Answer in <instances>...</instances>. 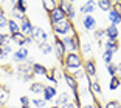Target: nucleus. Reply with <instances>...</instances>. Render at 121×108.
I'll use <instances>...</instances> for the list:
<instances>
[{"label":"nucleus","instance_id":"f257e3e1","mask_svg":"<svg viewBox=\"0 0 121 108\" xmlns=\"http://www.w3.org/2000/svg\"><path fill=\"white\" fill-rule=\"evenodd\" d=\"M64 68L68 71H78L82 68V59L79 56V52H67V56L64 57Z\"/></svg>","mask_w":121,"mask_h":108},{"label":"nucleus","instance_id":"f03ea898","mask_svg":"<svg viewBox=\"0 0 121 108\" xmlns=\"http://www.w3.org/2000/svg\"><path fill=\"white\" fill-rule=\"evenodd\" d=\"M53 32L57 36H62V37H65V36H68L71 32V36H76L75 32V26H73V23H71V20H68V19H64V20H60L59 23L53 25Z\"/></svg>","mask_w":121,"mask_h":108},{"label":"nucleus","instance_id":"7ed1b4c3","mask_svg":"<svg viewBox=\"0 0 121 108\" xmlns=\"http://www.w3.org/2000/svg\"><path fill=\"white\" fill-rule=\"evenodd\" d=\"M16 73H17V77L20 80H23V82L33 80V77H34V73H33V63H28V62L20 63V65L17 66Z\"/></svg>","mask_w":121,"mask_h":108},{"label":"nucleus","instance_id":"20e7f679","mask_svg":"<svg viewBox=\"0 0 121 108\" xmlns=\"http://www.w3.org/2000/svg\"><path fill=\"white\" fill-rule=\"evenodd\" d=\"M62 43H64L67 52H78V49L81 48L78 42V36H65V37H62Z\"/></svg>","mask_w":121,"mask_h":108},{"label":"nucleus","instance_id":"39448f33","mask_svg":"<svg viewBox=\"0 0 121 108\" xmlns=\"http://www.w3.org/2000/svg\"><path fill=\"white\" fill-rule=\"evenodd\" d=\"M31 39H33V42H36L37 45L45 43V42H48V32H47L43 28H40V26H34Z\"/></svg>","mask_w":121,"mask_h":108},{"label":"nucleus","instance_id":"423d86ee","mask_svg":"<svg viewBox=\"0 0 121 108\" xmlns=\"http://www.w3.org/2000/svg\"><path fill=\"white\" fill-rule=\"evenodd\" d=\"M53 52L56 54V57L59 60H64V57L67 56V49H65L64 43H62V39L54 37V43H53Z\"/></svg>","mask_w":121,"mask_h":108},{"label":"nucleus","instance_id":"0eeeda50","mask_svg":"<svg viewBox=\"0 0 121 108\" xmlns=\"http://www.w3.org/2000/svg\"><path fill=\"white\" fill-rule=\"evenodd\" d=\"M59 6L64 9L68 20H73L76 17V9H75V6H73L71 2H68V0H59Z\"/></svg>","mask_w":121,"mask_h":108},{"label":"nucleus","instance_id":"6e6552de","mask_svg":"<svg viewBox=\"0 0 121 108\" xmlns=\"http://www.w3.org/2000/svg\"><path fill=\"white\" fill-rule=\"evenodd\" d=\"M13 60H14L16 63H25L26 60H28V48H25V46H20V48H17L14 52H13Z\"/></svg>","mask_w":121,"mask_h":108},{"label":"nucleus","instance_id":"1a4fd4ad","mask_svg":"<svg viewBox=\"0 0 121 108\" xmlns=\"http://www.w3.org/2000/svg\"><path fill=\"white\" fill-rule=\"evenodd\" d=\"M96 62L95 59H87L86 62H84V71H86L87 77L89 79H93V77H96Z\"/></svg>","mask_w":121,"mask_h":108},{"label":"nucleus","instance_id":"9d476101","mask_svg":"<svg viewBox=\"0 0 121 108\" xmlns=\"http://www.w3.org/2000/svg\"><path fill=\"white\" fill-rule=\"evenodd\" d=\"M64 19H67V16H65V12H64V9L60 6H57L56 9H53L50 12V22H51V26L53 25H56V23H59L60 20H64Z\"/></svg>","mask_w":121,"mask_h":108},{"label":"nucleus","instance_id":"9b49d317","mask_svg":"<svg viewBox=\"0 0 121 108\" xmlns=\"http://www.w3.org/2000/svg\"><path fill=\"white\" fill-rule=\"evenodd\" d=\"M33 29H34V25L31 23V20H30L28 17H25L20 22V32L25 36V37H31Z\"/></svg>","mask_w":121,"mask_h":108},{"label":"nucleus","instance_id":"f8f14e48","mask_svg":"<svg viewBox=\"0 0 121 108\" xmlns=\"http://www.w3.org/2000/svg\"><path fill=\"white\" fill-rule=\"evenodd\" d=\"M11 43H13V39L0 45V60H6L8 57H9V54L14 52V51H13V45H11Z\"/></svg>","mask_w":121,"mask_h":108},{"label":"nucleus","instance_id":"ddd939ff","mask_svg":"<svg viewBox=\"0 0 121 108\" xmlns=\"http://www.w3.org/2000/svg\"><path fill=\"white\" fill-rule=\"evenodd\" d=\"M109 22H110V25H113V26L121 25V11L118 9V8H112V9L109 11Z\"/></svg>","mask_w":121,"mask_h":108},{"label":"nucleus","instance_id":"4468645a","mask_svg":"<svg viewBox=\"0 0 121 108\" xmlns=\"http://www.w3.org/2000/svg\"><path fill=\"white\" fill-rule=\"evenodd\" d=\"M71 102V94L70 93H59V96H56V99H54V105L56 107H64V105H67V104H70Z\"/></svg>","mask_w":121,"mask_h":108},{"label":"nucleus","instance_id":"2eb2a0df","mask_svg":"<svg viewBox=\"0 0 121 108\" xmlns=\"http://www.w3.org/2000/svg\"><path fill=\"white\" fill-rule=\"evenodd\" d=\"M57 96V90L56 87H53V85H47L45 90H43V100L45 102H50V100H54Z\"/></svg>","mask_w":121,"mask_h":108},{"label":"nucleus","instance_id":"dca6fc26","mask_svg":"<svg viewBox=\"0 0 121 108\" xmlns=\"http://www.w3.org/2000/svg\"><path fill=\"white\" fill-rule=\"evenodd\" d=\"M95 6H96L95 0H89V2H86V3L79 8V12H81L82 16H84V14H86V16H92L93 12H95Z\"/></svg>","mask_w":121,"mask_h":108},{"label":"nucleus","instance_id":"f3484780","mask_svg":"<svg viewBox=\"0 0 121 108\" xmlns=\"http://www.w3.org/2000/svg\"><path fill=\"white\" fill-rule=\"evenodd\" d=\"M82 26L87 31H95L96 29V19L93 16H84L82 17Z\"/></svg>","mask_w":121,"mask_h":108},{"label":"nucleus","instance_id":"a211bd4d","mask_svg":"<svg viewBox=\"0 0 121 108\" xmlns=\"http://www.w3.org/2000/svg\"><path fill=\"white\" fill-rule=\"evenodd\" d=\"M118 36H120L118 26L109 25V26L106 28V39H107V40H118Z\"/></svg>","mask_w":121,"mask_h":108},{"label":"nucleus","instance_id":"6ab92c4d","mask_svg":"<svg viewBox=\"0 0 121 108\" xmlns=\"http://www.w3.org/2000/svg\"><path fill=\"white\" fill-rule=\"evenodd\" d=\"M25 17H26L25 12H22V11L14 5V2H13V8H11V19H13V20H16V22H22Z\"/></svg>","mask_w":121,"mask_h":108},{"label":"nucleus","instance_id":"aec40b11","mask_svg":"<svg viewBox=\"0 0 121 108\" xmlns=\"http://www.w3.org/2000/svg\"><path fill=\"white\" fill-rule=\"evenodd\" d=\"M64 80L67 82V87L71 91H78V82H76V79L70 73H64Z\"/></svg>","mask_w":121,"mask_h":108},{"label":"nucleus","instance_id":"412c9836","mask_svg":"<svg viewBox=\"0 0 121 108\" xmlns=\"http://www.w3.org/2000/svg\"><path fill=\"white\" fill-rule=\"evenodd\" d=\"M33 73H34V76H45L48 74V70H47V66L42 65V63H33Z\"/></svg>","mask_w":121,"mask_h":108},{"label":"nucleus","instance_id":"4be33fe9","mask_svg":"<svg viewBox=\"0 0 121 108\" xmlns=\"http://www.w3.org/2000/svg\"><path fill=\"white\" fill-rule=\"evenodd\" d=\"M6 29L9 31V36H14V34H17V32H20V22H16V20H13V19H9Z\"/></svg>","mask_w":121,"mask_h":108},{"label":"nucleus","instance_id":"5701e85b","mask_svg":"<svg viewBox=\"0 0 121 108\" xmlns=\"http://www.w3.org/2000/svg\"><path fill=\"white\" fill-rule=\"evenodd\" d=\"M47 85L42 84V82H31V85L28 87V90L34 94H43V90H45Z\"/></svg>","mask_w":121,"mask_h":108},{"label":"nucleus","instance_id":"b1692460","mask_svg":"<svg viewBox=\"0 0 121 108\" xmlns=\"http://www.w3.org/2000/svg\"><path fill=\"white\" fill-rule=\"evenodd\" d=\"M104 48H106V51H110V52H117L118 49H120V45H118V40H107L104 42Z\"/></svg>","mask_w":121,"mask_h":108},{"label":"nucleus","instance_id":"393cba45","mask_svg":"<svg viewBox=\"0 0 121 108\" xmlns=\"http://www.w3.org/2000/svg\"><path fill=\"white\" fill-rule=\"evenodd\" d=\"M96 6L99 8L101 11H107L109 12L113 8V2H110V0H98L96 2Z\"/></svg>","mask_w":121,"mask_h":108},{"label":"nucleus","instance_id":"a878e982","mask_svg":"<svg viewBox=\"0 0 121 108\" xmlns=\"http://www.w3.org/2000/svg\"><path fill=\"white\" fill-rule=\"evenodd\" d=\"M42 6L45 8V11H48V14H50L53 9H56V8L59 6V2H57V0H43Z\"/></svg>","mask_w":121,"mask_h":108},{"label":"nucleus","instance_id":"bb28decb","mask_svg":"<svg viewBox=\"0 0 121 108\" xmlns=\"http://www.w3.org/2000/svg\"><path fill=\"white\" fill-rule=\"evenodd\" d=\"M11 39H13V42H14L16 45H19V48H20V46L25 45V39H26V37L22 34V32H17V34L11 36Z\"/></svg>","mask_w":121,"mask_h":108},{"label":"nucleus","instance_id":"cd10ccee","mask_svg":"<svg viewBox=\"0 0 121 108\" xmlns=\"http://www.w3.org/2000/svg\"><path fill=\"white\" fill-rule=\"evenodd\" d=\"M8 96H9V91H8L5 87H2V88H0V108H2L5 104H6Z\"/></svg>","mask_w":121,"mask_h":108},{"label":"nucleus","instance_id":"c85d7f7f","mask_svg":"<svg viewBox=\"0 0 121 108\" xmlns=\"http://www.w3.org/2000/svg\"><path fill=\"white\" fill-rule=\"evenodd\" d=\"M39 51L42 52V54H51V52H53V45L48 43V42L40 43V45H39Z\"/></svg>","mask_w":121,"mask_h":108},{"label":"nucleus","instance_id":"c756f323","mask_svg":"<svg viewBox=\"0 0 121 108\" xmlns=\"http://www.w3.org/2000/svg\"><path fill=\"white\" fill-rule=\"evenodd\" d=\"M120 85H121V79L118 76H113V77H110V82H109V90H117V88H120Z\"/></svg>","mask_w":121,"mask_h":108},{"label":"nucleus","instance_id":"7c9ffc66","mask_svg":"<svg viewBox=\"0 0 121 108\" xmlns=\"http://www.w3.org/2000/svg\"><path fill=\"white\" fill-rule=\"evenodd\" d=\"M71 76L76 79V82H79V80H89V77H87V74H86V71H84V70L75 71V73H71Z\"/></svg>","mask_w":121,"mask_h":108},{"label":"nucleus","instance_id":"2f4dec72","mask_svg":"<svg viewBox=\"0 0 121 108\" xmlns=\"http://www.w3.org/2000/svg\"><path fill=\"white\" fill-rule=\"evenodd\" d=\"M106 37V29H101V28H98V29H95V32H93V39H95L96 42H103V39Z\"/></svg>","mask_w":121,"mask_h":108},{"label":"nucleus","instance_id":"473e14b6","mask_svg":"<svg viewBox=\"0 0 121 108\" xmlns=\"http://www.w3.org/2000/svg\"><path fill=\"white\" fill-rule=\"evenodd\" d=\"M106 68H107V73H109V76H110V77L117 76L118 71H120V70H118V65H117V63H113V62L109 63V65H106Z\"/></svg>","mask_w":121,"mask_h":108},{"label":"nucleus","instance_id":"72a5a7b5","mask_svg":"<svg viewBox=\"0 0 121 108\" xmlns=\"http://www.w3.org/2000/svg\"><path fill=\"white\" fill-rule=\"evenodd\" d=\"M103 60H104V63H106V65L112 63V60H113V52L106 51V49H104V52H103Z\"/></svg>","mask_w":121,"mask_h":108},{"label":"nucleus","instance_id":"f704fd0d","mask_svg":"<svg viewBox=\"0 0 121 108\" xmlns=\"http://www.w3.org/2000/svg\"><path fill=\"white\" fill-rule=\"evenodd\" d=\"M31 105H34L36 108H43L47 105V102L43 100V99H39V97H34L31 99Z\"/></svg>","mask_w":121,"mask_h":108},{"label":"nucleus","instance_id":"c9c22d12","mask_svg":"<svg viewBox=\"0 0 121 108\" xmlns=\"http://www.w3.org/2000/svg\"><path fill=\"white\" fill-rule=\"evenodd\" d=\"M90 88H92L93 93H96V94H103V90H101V85L98 84V80H93L92 85H90Z\"/></svg>","mask_w":121,"mask_h":108},{"label":"nucleus","instance_id":"e433bc0d","mask_svg":"<svg viewBox=\"0 0 121 108\" xmlns=\"http://www.w3.org/2000/svg\"><path fill=\"white\" fill-rule=\"evenodd\" d=\"M8 20H9V19L6 17V16H0V32L3 31V29H6L8 28Z\"/></svg>","mask_w":121,"mask_h":108},{"label":"nucleus","instance_id":"4c0bfd02","mask_svg":"<svg viewBox=\"0 0 121 108\" xmlns=\"http://www.w3.org/2000/svg\"><path fill=\"white\" fill-rule=\"evenodd\" d=\"M20 105H22V108H30V105H31V99H30L28 96H22V97H20Z\"/></svg>","mask_w":121,"mask_h":108},{"label":"nucleus","instance_id":"58836bf2","mask_svg":"<svg viewBox=\"0 0 121 108\" xmlns=\"http://www.w3.org/2000/svg\"><path fill=\"white\" fill-rule=\"evenodd\" d=\"M81 49H82V52H84V54H89L90 51H92V43L90 42H82V45H81Z\"/></svg>","mask_w":121,"mask_h":108},{"label":"nucleus","instance_id":"ea45409f","mask_svg":"<svg viewBox=\"0 0 121 108\" xmlns=\"http://www.w3.org/2000/svg\"><path fill=\"white\" fill-rule=\"evenodd\" d=\"M14 5L22 11V12H26V5H28L26 2H23V0H17V2H14Z\"/></svg>","mask_w":121,"mask_h":108},{"label":"nucleus","instance_id":"a19ab883","mask_svg":"<svg viewBox=\"0 0 121 108\" xmlns=\"http://www.w3.org/2000/svg\"><path fill=\"white\" fill-rule=\"evenodd\" d=\"M50 73H51V74L54 76V79H56V82H59V80H60V77H64V74H62V71H60V70H57V68H53V70H51Z\"/></svg>","mask_w":121,"mask_h":108},{"label":"nucleus","instance_id":"79ce46f5","mask_svg":"<svg viewBox=\"0 0 121 108\" xmlns=\"http://www.w3.org/2000/svg\"><path fill=\"white\" fill-rule=\"evenodd\" d=\"M104 108H121V104L118 100H109L104 105Z\"/></svg>","mask_w":121,"mask_h":108},{"label":"nucleus","instance_id":"37998d69","mask_svg":"<svg viewBox=\"0 0 121 108\" xmlns=\"http://www.w3.org/2000/svg\"><path fill=\"white\" fill-rule=\"evenodd\" d=\"M8 40H11V36L9 34H5V32H0V45L5 42H8Z\"/></svg>","mask_w":121,"mask_h":108},{"label":"nucleus","instance_id":"c03bdc74","mask_svg":"<svg viewBox=\"0 0 121 108\" xmlns=\"http://www.w3.org/2000/svg\"><path fill=\"white\" fill-rule=\"evenodd\" d=\"M60 108H78L76 107L75 104H73V102H70V104H67V105H64V107H60Z\"/></svg>","mask_w":121,"mask_h":108},{"label":"nucleus","instance_id":"a18cd8bd","mask_svg":"<svg viewBox=\"0 0 121 108\" xmlns=\"http://www.w3.org/2000/svg\"><path fill=\"white\" fill-rule=\"evenodd\" d=\"M81 108H95V105H92V104H84Z\"/></svg>","mask_w":121,"mask_h":108},{"label":"nucleus","instance_id":"49530a36","mask_svg":"<svg viewBox=\"0 0 121 108\" xmlns=\"http://www.w3.org/2000/svg\"><path fill=\"white\" fill-rule=\"evenodd\" d=\"M5 14V11H3V5L0 3V16H3Z\"/></svg>","mask_w":121,"mask_h":108},{"label":"nucleus","instance_id":"de8ad7c7","mask_svg":"<svg viewBox=\"0 0 121 108\" xmlns=\"http://www.w3.org/2000/svg\"><path fill=\"white\" fill-rule=\"evenodd\" d=\"M50 108H59V107H56V105H53V107H50Z\"/></svg>","mask_w":121,"mask_h":108},{"label":"nucleus","instance_id":"09e8293b","mask_svg":"<svg viewBox=\"0 0 121 108\" xmlns=\"http://www.w3.org/2000/svg\"><path fill=\"white\" fill-rule=\"evenodd\" d=\"M0 70H2V65H0Z\"/></svg>","mask_w":121,"mask_h":108},{"label":"nucleus","instance_id":"8fccbe9b","mask_svg":"<svg viewBox=\"0 0 121 108\" xmlns=\"http://www.w3.org/2000/svg\"><path fill=\"white\" fill-rule=\"evenodd\" d=\"M120 88H121V85H120Z\"/></svg>","mask_w":121,"mask_h":108}]
</instances>
